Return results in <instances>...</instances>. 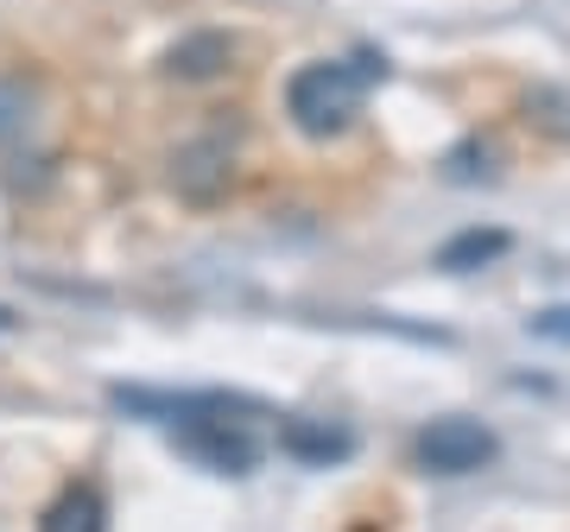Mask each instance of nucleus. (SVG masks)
<instances>
[{
  "mask_svg": "<svg viewBox=\"0 0 570 532\" xmlns=\"http://www.w3.org/2000/svg\"><path fill=\"white\" fill-rule=\"evenodd\" d=\"M387 77V58H317L305 70H292L285 82V115L305 140H336L355 127V115L367 108V89Z\"/></svg>",
  "mask_w": 570,
  "mask_h": 532,
  "instance_id": "f257e3e1",
  "label": "nucleus"
},
{
  "mask_svg": "<svg viewBox=\"0 0 570 532\" xmlns=\"http://www.w3.org/2000/svg\"><path fill=\"white\" fill-rule=\"evenodd\" d=\"M235 412H254V406H228V412H209V418H190V425H171V451L190 456L209 475H254L261 470V437Z\"/></svg>",
  "mask_w": 570,
  "mask_h": 532,
  "instance_id": "f03ea898",
  "label": "nucleus"
},
{
  "mask_svg": "<svg viewBox=\"0 0 570 532\" xmlns=\"http://www.w3.org/2000/svg\"><path fill=\"white\" fill-rule=\"evenodd\" d=\"M412 456H419L425 475H475L501 456V437H494L482 418L450 412V418H431V425L412 437Z\"/></svg>",
  "mask_w": 570,
  "mask_h": 532,
  "instance_id": "7ed1b4c3",
  "label": "nucleus"
},
{
  "mask_svg": "<svg viewBox=\"0 0 570 532\" xmlns=\"http://www.w3.org/2000/svg\"><path fill=\"white\" fill-rule=\"evenodd\" d=\"M228 178H235V165H228L223 140H190L171 159V190H178L184 204H216L228 190Z\"/></svg>",
  "mask_w": 570,
  "mask_h": 532,
  "instance_id": "20e7f679",
  "label": "nucleus"
},
{
  "mask_svg": "<svg viewBox=\"0 0 570 532\" xmlns=\"http://www.w3.org/2000/svg\"><path fill=\"white\" fill-rule=\"evenodd\" d=\"M279 451L292 456V463H305V470H330V463H343V456L355 451V431L330 425V418H285Z\"/></svg>",
  "mask_w": 570,
  "mask_h": 532,
  "instance_id": "39448f33",
  "label": "nucleus"
},
{
  "mask_svg": "<svg viewBox=\"0 0 570 532\" xmlns=\"http://www.w3.org/2000/svg\"><path fill=\"white\" fill-rule=\"evenodd\" d=\"M228 63H235V39L228 32H184L159 58V70L171 82H209V77H223Z\"/></svg>",
  "mask_w": 570,
  "mask_h": 532,
  "instance_id": "423d86ee",
  "label": "nucleus"
},
{
  "mask_svg": "<svg viewBox=\"0 0 570 532\" xmlns=\"http://www.w3.org/2000/svg\"><path fill=\"white\" fill-rule=\"evenodd\" d=\"M39 532H108V501L96 482H70V489L45 508Z\"/></svg>",
  "mask_w": 570,
  "mask_h": 532,
  "instance_id": "0eeeda50",
  "label": "nucleus"
},
{
  "mask_svg": "<svg viewBox=\"0 0 570 532\" xmlns=\"http://www.w3.org/2000/svg\"><path fill=\"white\" fill-rule=\"evenodd\" d=\"M508 247H513L508 228H463V235H450V242L438 247V266H444V273H475V266H494Z\"/></svg>",
  "mask_w": 570,
  "mask_h": 532,
  "instance_id": "6e6552de",
  "label": "nucleus"
},
{
  "mask_svg": "<svg viewBox=\"0 0 570 532\" xmlns=\"http://www.w3.org/2000/svg\"><path fill=\"white\" fill-rule=\"evenodd\" d=\"M532 336H558V343H570V311H539V317H532Z\"/></svg>",
  "mask_w": 570,
  "mask_h": 532,
  "instance_id": "1a4fd4ad",
  "label": "nucleus"
},
{
  "mask_svg": "<svg viewBox=\"0 0 570 532\" xmlns=\"http://www.w3.org/2000/svg\"><path fill=\"white\" fill-rule=\"evenodd\" d=\"M0 329H13V311H7V305H0Z\"/></svg>",
  "mask_w": 570,
  "mask_h": 532,
  "instance_id": "9d476101",
  "label": "nucleus"
}]
</instances>
